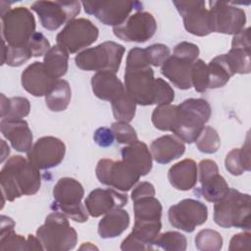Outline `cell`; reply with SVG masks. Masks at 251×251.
<instances>
[{
    "instance_id": "1",
    "label": "cell",
    "mask_w": 251,
    "mask_h": 251,
    "mask_svg": "<svg viewBox=\"0 0 251 251\" xmlns=\"http://www.w3.org/2000/svg\"><path fill=\"white\" fill-rule=\"evenodd\" d=\"M3 204L23 195L35 194L41 185L39 169L21 155L9 158L0 172Z\"/></svg>"
},
{
    "instance_id": "2",
    "label": "cell",
    "mask_w": 251,
    "mask_h": 251,
    "mask_svg": "<svg viewBox=\"0 0 251 251\" xmlns=\"http://www.w3.org/2000/svg\"><path fill=\"white\" fill-rule=\"evenodd\" d=\"M125 88L136 104L141 106L154 105L156 78L142 48L134 47L127 54Z\"/></svg>"
},
{
    "instance_id": "3",
    "label": "cell",
    "mask_w": 251,
    "mask_h": 251,
    "mask_svg": "<svg viewBox=\"0 0 251 251\" xmlns=\"http://www.w3.org/2000/svg\"><path fill=\"white\" fill-rule=\"evenodd\" d=\"M211 106L202 98H188L176 105V119L172 132L183 142L196 141L211 117Z\"/></svg>"
},
{
    "instance_id": "4",
    "label": "cell",
    "mask_w": 251,
    "mask_h": 251,
    "mask_svg": "<svg viewBox=\"0 0 251 251\" xmlns=\"http://www.w3.org/2000/svg\"><path fill=\"white\" fill-rule=\"evenodd\" d=\"M250 214V195L234 188H228L226 195L214 205V222L225 228L237 227L249 230Z\"/></svg>"
},
{
    "instance_id": "5",
    "label": "cell",
    "mask_w": 251,
    "mask_h": 251,
    "mask_svg": "<svg viewBox=\"0 0 251 251\" xmlns=\"http://www.w3.org/2000/svg\"><path fill=\"white\" fill-rule=\"evenodd\" d=\"M36 237L47 251H68L75 247L77 233L71 226L68 217L60 212L49 214L36 230Z\"/></svg>"
},
{
    "instance_id": "6",
    "label": "cell",
    "mask_w": 251,
    "mask_h": 251,
    "mask_svg": "<svg viewBox=\"0 0 251 251\" xmlns=\"http://www.w3.org/2000/svg\"><path fill=\"white\" fill-rule=\"evenodd\" d=\"M84 189L81 183L73 177H62L53 187L54 201L51 209L60 212L75 223H84L88 220V212L81 204Z\"/></svg>"
},
{
    "instance_id": "7",
    "label": "cell",
    "mask_w": 251,
    "mask_h": 251,
    "mask_svg": "<svg viewBox=\"0 0 251 251\" xmlns=\"http://www.w3.org/2000/svg\"><path fill=\"white\" fill-rule=\"evenodd\" d=\"M125 47L114 41H105L95 47H90L79 52L75 62L77 68L83 71L117 73L120 69Z\"/></svg>"
},
{
    "instance_id": "8",
    "label": "cell",
    "mask_w": 251,
    "mask_h": 251,
    "mask_svg": "<svg viewBox=\"0 0 251 251\" xmlns=\"http://www.w3.org/2000/svg\"><path fill=\"white\" fill-rule=\"evenodd\" d=\"M2 37L8 46L26 45L35 31V19L25 7H16L1 13Z\"/></svg>"
},
{
    "instance_id": "9",
    "label": "cell",
    "mask_w": 251,
    "mask_h": 251,
    "mask_svg": "<svg viewBox=\"0 0 251 251\" xmlns=\"http://www.w3.org/2000/svg\"><path fill=\"white\" fill-rule=\"evenodd\" d=\"M99 35L98 27L84 18L74 19L57 34V45L69 54H74L94 43Z\"/></svg>"
},
{
    "instance_id": "10",
    "label": "cell",
    "mask_w": 251,
    "mask_h": 251,
    "mask_svg": "<svg viewBox=\"0 0 251 251\" xmlns=\"http://www.w3.org/2000/svg\"><path fill=\"white\" fill-rule=\"evenodd\" d=\"M95 174L99 182L120 191L130 190L141 176L125 161H115L112 159L99 160Z\"/></svg>"
},
{
    "instance_id": "11",
    "label": "cell",
    "mask_w": 251,
    "mask_h": 251,
    "mask_svg": "<svg viewBox=\"0 0 251 251\" xmlns=\"http://www.w3.org/2000/svg\"><path fill=\"white\" fill-rule=\"evenodd\" d=\"M80 4L78 1H35L30 8L38 15L42 26L52 31L75 19Z\"/></svg>"
},
{
    "instance_id": "12",
    "label": "cell",
    "mask_w": 251,
    "mask_h": 251,
    "mask_svg": "<svg viewBox=\"0 0 251 251\" xmlns=\"http://www.w3.org/2000/svg\"><path fill=\"white\" fill-rule=\"evenodd\" d=\"M209 6L211 32L234 35L244 28L246 14L243 9L223 1H210Z\"/></svg>"
},
{
    "instance_id": "13",
    "label": "cell",
    "mask_w": 251,
    "mask_h": 251,
    "mask_svg": "<svg viewBox=\"0 0 251 251\" xmlns=\"http://www.w3.org/2000/svg\"><path fill=\"white\" fill-rule=\"evenodd\" d=\"M85 13L93 15L102 24L119 26L126 22L132 10H142V3L139 1H82Z\"/></svg>"
},
{
    "instance_id": "14",
    "label": "cell",
    "mask_w": 251,
    "mask_h": 251,
    "mask_svg": "<svg viewBox=\"0 0 251 251\" xmlns=\"http://www.w3.org/2000/svg\"><path fill=\"white\" fill-rule=\"evenodd\" d=\"M168 218L174 227L185 232H192L196 226L206 223L208 208L199 200L187 198L171 206Z\"/></svg>"
},
{
    "instance_id": "15",
    "label": "cell",
    "mask_w": 251,
    "mask_h": 251,
    "mask_svg": "<svg viewBox=\"0 0 251 251\" xmlns=\"http://www.w3.org/2000/svg\"><path fill=\"white\" fill-rule=\"evenodd\" d=\"M157 30V23L152 14L136 12L130 15L124 24L113 27L114 34L126 42L143 43L150 39Z\"/></svg>"
},
{
    "instance_id": "16",
    "label": "cell",
    "mask_w": 251,
    "mask_h": 251,
    "mask_svg": "<svg viewBox=\"0 0 251 251\" xmlns=\"http://www.w3.org/2000/svg\"><path fill=\"white\" fill-rule=\"evenodd\" d=\"M27 160L39 170L57 167L64 160L66 154L65 143L54 136L38 138L26 153Z\"/></svg>"
},
{
    "instance_id": "17",
    "label": "cell",
    "mask_w": 251,
    "mask_h": 251,
    "mask_svg": "<svg viewBox=\"0 0 251 251\" xmlns=\"http://www.w3.org/2000/svg\"><path fill=\"white\" fill-rule=\"evenodd\" d=\"M177 12L182 17L184 28L196 36H206L211 33L209 10L205 1H173Z\"/></svg>"
},
{
    "instance_id": "18",
    "label": "cell",
    "mask_w": 251,
    "mask_h": 251,
    "mask_svg": "<svg viewBox=\"0 0 251 251\" xmlns=\"http://www.w3.org/2000/svg\"><path fill=\"white\" fill-rule=\"evenodd\" d=\"M199 181L201 193L208 202H217L223 198L228 190V184L219 174V168L215 161L205 159L198 164Z\"/></svg>"
},
{
    "instance_id": "19",
    "label": "cell",
    "mask_w": 251,
    "mask_h": 251,
    "mask_svg": "<svg viewBox=\"0 0 251 251\" xmlns=\"http://www.w3.org/2000/svg\"><path fill=\"white\" fill-rule=\"evenodd\" d=\"M126 204V194L110 188H96L84 200V206L88 214L93 218H98L114 209L123 208Z\"/></svg>"
},
{
    "instance_id": "20",
    "label": "cell",
    "mask_w": 251,
    "mask_h": 251,
    "mask_svg": "<svg viewBox=\"0 0 251 251\" xmlns=\"http://www.w3.org/2000/svg\"><path fill=\"white\" fill-rule=\"evenodd\" d=\"M41 62H33L22 73L21 82L23 88L35 97L45 96L56 82Z\"/></svg>"
},
{
    "instance_id": "21",
    "label": "cell",
    "mask_w": 251,
    "mask_h": 251,
    "mask_svg": "<svg viewBox=\"0 0 251 251\" xmlns=\"http://www.w3.org/2000/svg\"><path fill=\"white\" fill-rule=\"evenodd\" d=\"M0 129L5 138H7L12 147L22 153H27L32 147L33 135L25 120H1Z\"/></svg>"
},
{
    "instance_id": "22",
    "label": "cell",
    "mask_w": 251,
    "mask_h": 251,
    "mask_svg": "<svg viewBox=\"0 0 251 251\" xmlns=\"http://www.w3.org/2000/svg\"><path fill=\"white\" fill-rule=\"evenodd\" d=\"M91 86L97 98L110 101L111 103L126 92L120 78L115 73L110 71L97 72L94 74L91 77Z\"/></svg>"
},
{
    "instance_id": "23",
    "label": "cell",
    "mask_w": 251,
    "mask_h": 251,
    "mask_svg": "<svg viewBox=\"0 0 251 251\" xmlns=\"http://www.w3.org/2000/svg\"><path fill=\"white\" fill-rule=\"evenodd\" d=\"M193 63L172 55L161 66V74L177 88L186 90L192 86L191 70Z\"/></svg>"
},
{
    "instance_id": "24",
    "label": "cell",
    "mask_w": 251,
    "mask_h": 251,
    "mask_svg": "<svg viewBox=\"0 0 251 251\" xmlns=\"http://www.w3.org/2000/svg\"><path fill=\"white\" fill-rule=\"evenodd\" d=\"M184 151V142L177 136L171 134L156 138L150 146L152 158L159 164H168L182 156Z\"/></svg>"
},
{
    "instance_id": "25",
    "label": "cell",
    "mask_w": 251,
    "mask_h": 251,
    "mask_svg": "<svg viewBox=\"0 0 251 251\" xmlns=\"http://www.w3.org/2000/svg\"><path fill=\"white\" fill-rule=\"evenodd\" d=\"M198 168L192 159H183L173 165L168 172V179L177 190L192 189L197 182Z\"/></svg>"
},
{
    "instance_id": "26",
    "label": "cell",
    "mask_w": 251,
    "mask_h": 251,
    "mask_svg": "<svg viewBox=\"0 0 251 251\" xmlns=\"http://www.w3.org/2000/svg\"><path fill=\"white\" fill-rule=\"evenodd\" d=\"M122 160L131 166L141 176H146L152 169V155L147 145L137 140L122 148Z\"/></svg>"
},
{
    "instance_id": "27",
    "label": "cell",
    "mask_w": 251,
    "mask_h": 251,
    "mask_svg": "<svg viewBox=\"0 0 251 251\" xmlns=\"http://www.w3.org/2000/svg\"><path fill=\"white\" fill-rule=\"evenodd\" d=\"M129 215L123 208L114 209L100 220L98 234L101 238L108 239L120 236L129 226Z\"/></svg>"
},
{
    "instance_id": "28",
    "label": "cell",
    "mask_w": 251,
    "mask_h": 251,
    "mask_svg": "<svg viewBox=\"0 0 251 251\" xmlns=\"http://www.w3.org/2000/svg\"><path fill=\"white\" fill-rule=\"evenodd\" d=\"M162 204L154 196H146L133 201L134 223L160 222Z\"/></svg>"
},
{
    "instance_id": "29",
    "label": "cell",
    "mask_w": 251,
    "mask_h": 251,
    "mask_svg": "<svg viewBox=\"0 0 251 251\" xmlns=\"http://www.w3.org/2000/svg\"><path fill=\"white\" fill-rule=\"evenodd\" d=\"M250 156V141L249 135H247L245 143L241 148H234L226 156V169L232 176H240L244 172H249L251 170Z\"/></svg>"
},
{
    "instance_id": "30",
    "label": "cell",
    "mask_w": 251,
    "mask_h": 251,
    "mask_svg": "<svg viewBox=\"0 0 251 251\" xmlns=\"http://www.w3.org/2000/svg\"><path fill=\"white\" fill-rule=\"evenodd\" d=\"M71 97L72 91L69 82L59 78L45 95V103L52 112H62L69 106Z\"/></svg>"
},
{
    "instance_id": "31",
    "label": "cell",
    "mask_w": 251,
    "mask_h": 251,
    "mask_svg": "<svg viewBox=\"0 0 251 251\" xmlns=\"http://www.w3.org/2000/svg\"><path fill=\"white\" fill-rule=\"evenodd\" d=\"M69 53L59 45L52 46L44 55L43 64L48 73L56 79L66 75L68 71Z\"/></svg>"
},
{
    "instance_id": "32",
    "label": "cell",
    "mask_w": 251,
    "mask_h": 251,
    "mask_svg": "<svg viewBox=\"0 0 251 251\" xmlns=\"http://www.w3.org/2000/svg\"><path fill=\"white\" fill-rule=\"evenodd\" d=\"M30 111V103L25 97L7 98L1 94V120H23Z\"/></svg>"
},
{
    "instance_id": "33",
    "label": "cell",
    "mask_w": 251,
    "mask_h": 251,
    "mask_svg": "<svg viewBox=\"0 0 251 251\" xmlns=\"http://www.w3.org/2000/svg\"><path fill=\"white\" fill-rule=\"evenodd\" d=\"M209 72V88H220L227 83L234 75L226 62L224 54L212 59L207 65Z\"/></svg>"
},
{
    "instance_id": "34",
    "label": "cell",
    "mask_w": 251,
    "mask_h": 251,
    "mask_svg": "<svg viewBox=\"0 0 251 251\" xmlns=\"http://www.w3.org/2000/svg\"><path fill=\"white\" fill-rule=\"evenodd\" d=\"M224 57L233 75H246L250 73V49L242 47H231L226 54H224Z\"/></svg>"
},
{
    "instance_id": "35",
    "label": "cell",
    "mask_w": 251,
    "mask_h": 251,
    "mask_svg": "<svg viewBox=\"0 0 251 251\" xmlns=\"http://www.w3.org/2000/svg\"><path fill=\"white\" fill-rule=\"evenodd\" d=\"M176 119V105H158L152 113V124L162 131H172Z\"/></svg>"
},
{
    "instance_id": "36",
    "label": "cell",
    "mask_w": 251,
    "mask_h": 251,
    "mask_svg": "<svg viewBox=\"0 0 251 251\" xmlns=\"http://www.w3.org/2000/svg\"><path fill=\"white\" fill-rule=\"evenodd\" d=\"M33 57L27 44L21 47L8 46L5 41H3L2 48V65L6 64L10 67H20L27 60Z\"/></svg>"
},
{
    "instance_id": "37",
    "label": "cell",
    "mask_w": 251,
    "mask_h": 251,
    "mask_svg": "<svg viewBox=\"0 0 251 251\" xmlns=\"http://www.w3.org/2000/svg\"><path fill=\"white\" fill-rule=\"evenodd\" d=\"M113 115L117 121L129 123L133 120L136 111V103L126 92L123 96L111 103Z\"/></svg>"
},
{
    "instance_id": "38",
    "label": "cell",
    "mask_w": 251,
    "mask_h": 251,
    "mask_svg": "<svg viewBox=\"0 0 251 251\" xmlns=\"http://www.w3.org/2000/svg\"><path fill=\"white\" fill-rule=\"evenodd\" d=\"M154 245L166 251H184L187 247V241L185 236L178 231H167L158 234L153 241Z\"/></svg>"
},
{
    "instance_id": "39",
    "label": "cell",
    "mask_w": 251,
    "mask_h": 251,
    "mask_svg": "<svg viewBox=\"0 0 251 251\" xmlns=\"http://www.w3.org/2000/svg\"><path fill=\"white\" fill-rule=\"evenodd\" d=\"M195 246L200 251H220L223 247L222 235L210 228L200 230L195 236Z\"/></svg>"
},
{
    "instance_id": "40",
    "label": "cell",
    "mask_w": 251,
    "mask_h": 251,
    "mask_svg": "<svg viewBox=\"0 0 251 251\" xmlns=\"http://www.w3.org/2000/svg\"><path fill=\"white\" fill-rule=\"evenodd\" d=\"M197 149L205 154L216 153L221 146V139L217 130L209 126H205L196 139Z\"/></svg>"
},
{
    "instance_id": "41",
    "label": "cell",
    "mask_w": 251,
    "mask_h": 251,
    "mask_svg": "<svg viewBox=\"0 0 251 251\" xmlns=\"http://www.w3.org/2000/svg\"><path fill=\"white\" fill-rule=\"evenodd\" d=\"M191 84L197 92H205L209 88L208 67L201 59H197L192 65Z\"/></svg>"
},
{
    "instance_id": "42",
    "label": "cell",
    "mask_w": 251,
    "mask_h": 251,
    "mask_svg": "<svg viewBox=\"0 0 251 251\" xmlns=\"http://www.w3.org/2000/svg\"><path fill=\"white\" fill-rule=\"evenodd\" d=\"M0 250H29L27 238L15 233L14 229L0 232Z\"/></svg>"
},
{
    "instance_id": "43",
    "label": "cell",
    "mask_w": 251,
    "mask_h": 251,
    "mask_svg": "<svg viewBox=\"0 0 251 251\" xmlns=\"http://www.w3.org/2000/svg\"><path fill=\"white\" fill-rule=\"evenodd\" d=\"M111 129L115 135V139L121 144L128 145L138 140L135 129L126 122H115L111 126Z\"/></svg>"
},
{
    "instance_id": "44",
    "label": "cell",
    "mask_w": 251,
    "mask_h": 251,
    "mask_svg": "<svg viewBox=\"0 0 251 251\" xmlns=\"http://www.w3.org/2000/svg\"><path fill=\"white\" fill-rule=\"evenodd\" d=\"M144 52L149 65L154 67L162 66L165 61L171 56L170 48L167 45L161 43L152 44L146 47L144 49Z\"/></svg>"
},
{
    "instance_id": "45",
    "label": "cell",
    "mask_w": 251,
    "mask_h": 251,
    "mask_svg": "<svg viewBox=\"0 0 251 251\" xmlns=\"http://www.w3.org/2000/svg\"><path fill=\"white\" fill-rule=\"evenodd\" d=\"M175 99V91L171 85L163 78H156V92L154 105L171 104Z\"/></svg>"
},
{
    "instance_id": "46",
    "label": "cell",
    "mask_w": 251,
    "mask_h": 251,
    "mask_svg": "<svg viewBox=\"0 0 251 251\" xmlns=\"http://www.w3.org/2000/svg\"><path fill=\"white\" fill-rule=\"evenodd\" d=\"M26 44L30 49L33 57H40L45 55L51 48L50 42L41 32H35Z\"/></svg>"
},
{
    "instance_id": "47",
    "label": "cell",
    "mask_w": 251,
    "mask_h": 251,
    "mask_svg": "<svg viewBox=\"0 0 251 251\" xmlns=\"http://www.w3.org/2000/svg\"><path fill=\"white\" fill-rule=\"evenodd\" d=\"M173 55L188 60L190 62H195L199 55V48L194 43L182 41L175 46Z\"/></svg>"
},
{
    "instance_id": "48",
    "label": "cell",
    "mask_w": 251,
    "mask_h": 251,
    "mask_svg": "<svg viewBox=\"0 0 251 251\" xmlns=\"http://www.w3.org/2000/svg\"><path fill=\"white\" fill-rule=\"evenodd\" d=\"M251 244V233L249 230L245 232H240L237 234H234L230 241L228 250L229 251H235V250H249Z\"/></svg>"
},
{
    "instance_id": "49",
    "label": "cell",
    "mask_w": 251,
    "mask_h": 251,
    "mask_svg": "<svg viewBox=\"0 0 251 251\" xmlns=\"http://www.w3.org/2000/svg\"><path fill=\"white\" fill-rule=\"evenodd\" d=\"M93 139L98 146L109 147L114 143L115 135L111 128L102 126L95 130V132L93 134Z\"/></svg>"
},
{
    "instance_id": "50",
    "label": "cell",
    "mask_w": 251,
    "mask_h": 251,
    "mask_svg": "<svg viewBox=\"0 0 251 251\" xmlns=\"http://www.w3.org/2000/svg\"><path fill=\"white\" fill-rule=\"evenodd\" d=\"M146 196H155L154 185L148 181H143L137 184L130 194L132 201Z\"/></svg>"
},
{
    "instance_id": "51",
    "label": "cell",
    "mask_w": 251,
    "mask_h": 251,
    "mask_svg": "<svg viewBox=\"0 0 251 251\" xmlns=\"http://www.w3.org/2000/svg\"><path fill=\"white\" fill-rule=\"evenodd\" d=\"M231 47H242V48H251L250 43V27L243 28L241 31L233 35L231 40Z\"/></svg>"
},
{
    "instance_id": "52",
    "label": "cell",
    "mask_w": 251,
    "mask_h": 251,
    "mask_svg": "<svg viewBox=\"0 0 251 251\" xmlns=\"http://www.w3.org/2000/svg\"><path fill=\"white\" fill-rule=\"evenodd\" d=\"M1 145H2V158H1V162H4L5 158L9 155L10 153V148L8 145H6L4 140H1Z\"/></svg>"
},
{
    "instance_id": "53",
    "label": "cell",
    "mask_w": 251,
    "mask_h": 251,
    "mask_svg": "<svg viewBox=\"0 0 251 251\" xmlns=\"http://www.w3.org/2000/svg\"><path fill=\"white\" fill-rule=\"evenodd\" d=\"M80 250H82V249H98L97 247H95L94 245H92L90 242H85L84 244H82L81 246H80V248H79Z\"/></svg>"
}]
</instances>
